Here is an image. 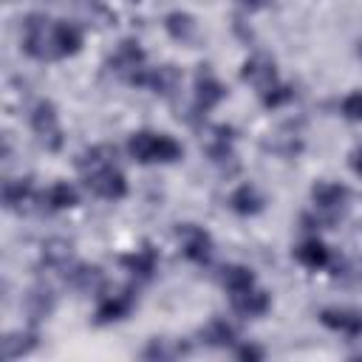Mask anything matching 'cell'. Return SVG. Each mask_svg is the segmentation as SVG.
<instances>
[{"label": "cell", "mask_w": 362, "mask_h": 362, "mask_svg": "<svg viewBox=\"0 0 362 362\" xmlns=\"http://www.w3.org/2000/svg\"><path fill=\"white\" fill-rule=\"evenodd\" d=\"M127 153L139 164H170V161L181 158V144L173 136H167V133L139 130V133L130 136Z\"/></svg>", "instance_id": "6da1fadb"}, {"label": "cell", "mask_w": 362, "mask_h": 362, "mask_svg": "<svg viewBox=\"0 0 362 362\" xmlns=\"http://www.w3.org/2000/svg\"><path fill=\"white\" fill-rule=\"evenodd\" d=\"M23 51L34 59H57V20L45 14H28L23 23Z\"/></svg>", "instance_id": "7a4b0ae2"}, {"label": "cell", "mask_w": 362, "mask_h": 362, "mask_svg": "<svg viewBox=\"0 0 362 362\" xmlns=\"http://www.w3.org/2000/svg\"><path fill=\"white\" fill-rule=\"evenodd\" d=\"M107 71H110L113 76H119V79L130 82V85H139L141 74L147 71L141 45H139L136 40H122V42H119V48L107 57Z\"/></svg>", "instance_id": "3957f363"}, {"label": "cell", "mask_w": 362, "mask_h": 362, "mask_svg": "<svg viewBox=\"0 0 362 362\" xmlns=\"http://www.w3.org/2000/svg\"><path fill=\"white\" fill-rule=\"evenodd\" d=\"M31 130H34L37 141H40L48 153H57V150L62 147V141H65L62 127H59L57 107H54L48 99H42V102L34 105V110H31Z\"/></svg>", "instance_id": "277c9868"}, {"label": "cell", "mask_w": 362, "mask_h": 362, "mask_svg": "<svg viewBox=\"0 0 362 362\" xmlns=\"http://www.w3.org/2000/svg\"><path fill=\"white\" fill-rule=\"evenodd\" d=\"M314 198V209H317V221L320 223H334L342 218L345 206H348V187L342 184H331V181H317L311 189Z\"/></svg>", "instance_id": "5b68a950"}, {"label": "cell", "mask_w": 362, "mask_h": 362, "mask_svg": "<svg viewBox=\"0 0 362 362\" xmlns=\"http://www.w3.org/2000/svg\"><path fill=\"white\" fill-rule=\"evenodd\" d=\"M82 175H85V187L105 201H119L127 195V181L116 164H105V167H96L90 173H82Z\"/></svg>", "instance_id": "8992f818"}, {"label": "cell", "mask_w": 362, "mask_h": 362, "mask_svg": "<svg viewBox=\"0 0 362 362\" xmlns=\"http://www.w3.org/2000/svg\"><path fill=\"white\" fill-rule=\"evenodd\" d=\"M240 79L249 82L260 96L269 93L272 88H277V68H274V59L266 57V54H255L243 62L240 68Z\"/></svg>", "instance_id": "52a82bcc"}, {"label": "cell", "mask_w": 362, "mask_h": 362, "mask_svg": "<svg viewBox=\"0 0 362 362\" xmlns=\"http://www.w3.org/2000/svg\"><path fill=\"white\" fill-rule=\"evenodd\" d=\"M175 235H178L181 252H184L187 260H192V263H209V257H212V238H209L206 229H201L195 223H181L175 229Z\"/></svg>", "instance_id": "ba28073f"}, {"label": "cell", "mask_w": 362, "mask_h": 362, "mask_svg": "<svg viewBox=\"0 0 362 362\" xmlns=\"http://www.w3.org/2000/svg\"><path fill=\"white\" fill-rule=\"evenodd\" d=\"M133 305H136V291H133V286H124L119 291H110V294H102L99 297V305H96L93 320L99 325L113 322V320H122V317H127L133 311Z\"/></svg>", "instance_id": "9c48e42d"}, {"label": "cell", "mask_w": 362, "mask_h": 362, "mask_svg": "<svg viewBox=\"0 0 362 362\" xmlns=\"http://www.w3.org/2000/svg\"><path fill=\"white\" fill-rule=\"evenodd\" d=\"M223 93H226V88L215 79V74L206 65H201L195 74V113L212 110L223 99Z\"/></svg>", "instance_id": "30bf717a"}, {"label": "cell", "mask_w": 362, "mask_h": 362, "mask_svg": "<svg viewBox=\"0 0 362 362\" xmlns=\"http://www.w3.org/2000/svg\"><path fill=\"white\" fill-rule=\"evenodd\" d=\"M37 201H42V195L34 192L31 178H6L3 184V204L11 212H28Z\"/></svg>", "instance_id": "8fae6325"}, {"label": "cell", "mask_w": 362, "mask_h": 362, "mask_svg": "<svg viewBox=\"0 0 362 362\" xmlns=\"http://www.w3.org/2000/svg\"><path fill=\"white\" fill-rule=\"evenodd\" d=\"M206 156H209L218 167H223V170H229V173L238 170V161H235V153H232V127H226V124L212 127V133H209V139H206Z\"/></svg>", "instance_id": "7c38bea8"}, {"label": "cell", "mask_w": 362, "mask_h": 362, "mask_svg": "<svg viewBox=\"0 0 362 362\" xmlns=\"http://www.w3.org/2000/svg\"><path fill=\"white\" fill-rule=\"evenodd\" d=\"M139 85H147L153 88L158 96L164 99H173L181 88V71L175 65H158V68H147L139 79Z\"/></svg>", "instance_id": "4fadbf2b"}, {"label": "cell", "mask_w": 362, "mask_h": 362, "mask_svg": "<svg viewBox=\"0 0 362 362\" xmlns=\"http://www.w3.org/2000/svg\"><path fill=\"white\" fill-rule=\"evenodd\" d=\"M320 322L331 331H339L348 337H362V311L359 308H322Z\"/></svg>", "instance_id": "5bb4252c"}, {"label": "cell", "mask_w": 362, "mask_h": 362, "mask_svg": "<svg viewBox=\"0 0 362 362\" xmlns=\"http://www.w3.org/2000/svg\"><path fill=\"white\" fill-rule=\"evenodd\" d=\"M54 305H57V297H54V291H51L45 283L31 286V288L25 291V297H23V311H25V317H28L31 322L45 320V317L54 311Z\"/></svg>", "instance_id": "9a60e30c"}, {"label": "cell", "mask_w": 362, "mask_h": 362, "mask_svg": "<svg viewBox=\"0 0 362 362\" xmlns=\"http://www.w3.org/2000/svg\"><path fill=\"white\" fill-rule=\"evenodd\" d=\"M229 297H232V308L240 317H260V314L269 311V303H272L269 294L263 288H255V286L240 288V291H232Z\"/></svg>", "instance_id": "2e32d148"}, {"label": "cell", "mask_w": 362, "mask_h": 362, "mask_svg": "<svg viewBox=\"0 0 362 362\" xmlns=\"http://www.w3.org/2000/svg\"><path fill=\"white\" fill-rule=\"evenodd\" d=\"M122 266L136 277V280H150L156 274V266H158V255L150 243H144L141 249L130 252V255H122Z\"/></svg>", "instance_id": "e0dca14e"}, {"label": "cell", "mask_w": 362, "mask_h": 362, "mask_svg": "<svg viewBox=\"0 0 362 362\" xmlns=\"http://www.w3.org/2000/svg\"><path fill=\"white\" fill-rule=\"evenodd\" d=\"M42 263L57 272H68L74 266V246L65 238H48L42 243Z\"/></svg>", "instance_id": "ac0fdd59"}, {"label": "cell", "mask_w": 362, "mask_h": 362, "mask_svg": "<svg viewBox=\"0 0 362 362\" xmlns=\"http://www.w3.org/2000/svg\"><path fill=\"white\" fill-rule=\"evenodd\" d=\"M68 286H74L76 291H99L105 286V274L99 266H88V263H74L65 274Z\"/></svg>", "instance_id": "d6986e66"}, {"label": "cell", "mask_w": 362, "mask_h": 362, "mask_svg": "<svg viewBox=\"0 0 362 362\" xmlns=\"http://www.w3.org/2000/svg\"><path fill=\"white\" fill-rule=\"evenodd\" d=\"M198 337H201V342L209 345V348H229V345L238 342L235 328H232L226 320H221V317H212V320L198 331Z\"/></svg>", "instance_id": "ffe728a7"}, {"label": "cell", "mask_w": 362, "mask_h": 362, "mask_svg": "<svg viewBox=\"0 0 362 362\" xmlns=\"http://www.w3.org/2000/svg\"><path fill=\"white\" fill-rule=\"evenodd\" d=\"M294 257H297L305 269H322V266L331 263V252H328V246H325L322 240H317V238L303 240V243L294 249Z\"/></svg>", "instance_id": "44dd1931"}, {"label": "cell", "mask_w": 362, "mask_h": 362, "mask_svg": "<svg viewBox=\"0 0 362 362\" xmlns=\"http://www.w3.org/2000/svg\"><path fill=\"white\" fill-rule=\"evenodd\" d=\"M229 206L238 212V215H255L263 209V198L260 192L252 187V184H240L232 195H229Z\"/></svg>", "instance_id": "7402d4cb"}, {"label": "cell", "mask_w": 362, "mask_h": 362, "mask_svg": "<svg viewBox=\"0 0 362 362\" xmlns=\"http://www.w3.org/2000/svg\"><path fill=\"white\" fill-rule=\"evenodd\" d=\"M37 348V334L34 331H11L3 339V356L6 359H20Z\"/></svg>", "instance_id": "603a6c76"}, {"label": "cell", "mask_w": 362, "mask_h": 362, "mask_svg": "<svg viewBox=\"0 0 362 362\" xmlns=\"http://www.w3.org/2000/svg\"><path fill=\"white\" fill-rule=\"evenodd\" d=\"M164 28H167V34H170L173 40H178V42H189V40L195 37V20H192L187 11H170V14L164 17Z\"/></svg>", "instance_id": "cb8c5ba5"}, {"label": "cell", "mask_w": 362, "mask_h": 362, "mask_svg": "<svg viewBox=\"0 0 362 362\" xmlns=\"http://www.w3.org/2000/svg\"><path fill=\"white\" fill-rule=\"evenodd\" d=\"M105 164H116V147L110 144H96L90 150H85L79 158H76V167L82 173H90L96 167H105Z\"/></svg>", "instance_id": "d4e9b609"}, {"label": "cell", "mask_w": 362, "mask_h": 362, "mask_svg": "<svg viewBox=\"0 0 362 362\" xmlns=\"http://www.w3.org/2000/svg\"><path fill=\"white\" fill-rule=\"evenodd\" d=\"M42 204H48V209H71V206L79 204V195H76V189L71 184L59 181L48 192H42Z\"/></svg>", "instance_id": "484cf974"}, {"label": "cell", "mask_w": 362, "mask_h": 362, "mask_svg": "<svg viewBox=\"0 0 362 362\" xmlns=\"http://www.w3.org/2000/svg\"><path fill=\"white\" fill-rule=\"evenodd\" d=\"M79 45H82V31H79L74 23L57 20V48H59V57L76 54Z\"/></svg>", "instance_id": "4316f807"}, {"label": "cell", "mask_w": 362, "mask_h": 362, "mask_svg": "<svg viewBox=\"0 0 362 362\" xmlns=\"http://www.w3.org/2000/svg\"><path fill=\"white\" fill-rule=\"evenodd\" d=\"M221 283H223V288L232 294V291H240V288L255 286V274H252V269H246V266H223V269H221Z\"/></svg>", "instance_id": "83f0119b"}, {"label": "cell", "mask_w": 362, "mask_h": 362, "mask_svg": "<svg viewBox=\"0 0 362 362\" xmlns=\"http://www.w3.org/2000/svg\"><path fill=\"white\" fill-rule=\"evenodd\" d=\"M187 348L184 345H170V339H153L144 351H141V356L144 359H175V356H181Z\"/></svg>", "instance_id": "f1b7e54d"}, {"label": "cell", "mask_w": 362, "mask_h": 362, "mask_svg": "<svg viewBox=\"0 0 362 362\" xmlns=\"http://www.w3.org/2000/svg\"><path fill=\"white\" fill-rule=\"evenodd\" d=\"M337 277H339L342 283L359 286V283H362V257H351V260L339 263V266H337Z\"/></svg>", "instance_id": "f546056e"}, {"label": "cell", "mask_w": 362, "mask_h": 362, "mask_svg": "<svg viewBox=\"0 0 362 362\" xmlns=\"http://www.w3.org/2000/svg\"><path fill=\"white\" fill-rule=\"evenodd\" d=\"M342 113L351 122H362V90H354L342 99Z\"/></svg>", "instance_id": "4dcf8cb0"}, {"label": "cell", "mask_w": 362, "mask_h": 362, "mask_svg": "<svg viewBox=\"0 0 362 362\" xmlns=\"http://www.w3.org/2000/svg\"><path fill=\"white\" fill-rule=\"evenodd\" d=\"M291 96H294V90H291V88L277 85V88H272L269 93H263V105H266V107H280V105H286Z\"/></svg>", "instance_id": "1f68e13d"}, {"label": "cell", "mask_w": 362, "mask_h": 362, "mask_svg": "<svg viewBox=\"0 0 362 362\" xmlns=\"http://www.w3.org/2000/svg\"><path fill=\"white\" fill-rule=\"evenodd\" d=\"M238 359H263V351L257 345H243L238 348Z\"/></svg>", "instance_id": "d6a6232c"}, {"label": "cell", "mask_w": 362, "mask_h": 362, "mask_svg": "<svg viewBox=\"0 0 362 362\" xmlns=\"http://www.w3.org/2000/svg\"><path fill=\"white\" fill-rule=\"evenodd\" d=\"M351 164H354V170L362 175V150H356V153L351 156Z\"/></svg>", "instance_id": "836d02e7"}, {"label": "cell", "mask_w": 362, "mask_h": 362, "mask_svg": "<svg viewBox=\"0 0 362 362\" xmlns=\"http://www.w3.org/2000/svg\"><path fill=\"white\" fill-rule=\"evenodd\" d=\"M243 3H246V6H260L263 0H243Z\"/></svg>", "instance_id": "e575fe53"}, {"label": "cell", "mask_w": 362, "mask_h": 362, "mask_svg": "<svg viewBox=\"0 0 362 362\" xmlns=\"http://www.w3.org/2000/svg\"><path fill=\"white\" fill-rule=\"evenodd\" d=\"M359 57H362V42H359Z\"/></svg>", "instance_id": "d590c367"}]
</instances>
